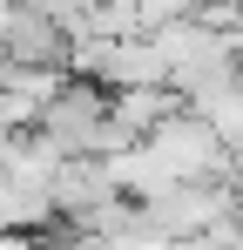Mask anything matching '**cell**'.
Listing matches in <instances>:
<instances>
[{
	"instance_id": "cell-4",
	"label": "cell",
	"mask_w": 243,
	"mask_h": 250,
	"mask_svg": "<svg viewBox=\"0 0 243 250\" xmlns=\"http://www.w3.org/2000/svg\"><path fill=\"white\" fill-rule=\"evenodd\" d=\"M223 183H230V189L243 196V149H230V176H223Z\"/></svg>"
},
{
	"instance_id": "cell-3",
	"label": "cell",
	"mask_w": 243,
	"mask_h": 250,
	"mask_svg": "<svg viewBox=\"0 0 243 250\" xmlns=\"http://www.w3.org/2000/svg\"><path fill=\"white\" fill-rule=\"evenodd\" d=\"M122 189H115V169L108 156H61V169L47 176V209H54V223H68L81 230L95 209H108Z\"/></svg>"
},
{
	"instance_id": "cell-5",
	"label": "cell",
	"mask_w": 243,
	"mask_h": 250,
	"mask_svg": "<svg viewBox=\"0 0 243 250\" xmlns=\"http://www.w3.org/2000/svg\"><path fill=\"white\" fill-rule=\"evenodd\" d=\"M230 7H237V14H243V0H230Z\"/></svg>"
},
{
	"instance_id": "cell-2",
	"label": "cell",
	"mask_w": 243,
	"mask_h": 250,
	"mask_svg": "<svg viewBox=\"0 0 243 250\" xmlns=\"http://www.w3.org/2000/svg\"><path fill=\"white\" fill-rule=\"evenodd\" d=\"M142 149L169 169V183H223V176H230V142H223L216 122L196 115V108H176Z\"/></svg>"
},
{
	"instance_id": "cell-1",
	"label": "cell",
	"mask_w": 243,
	"mask_h": 250,
	"mask_svg": "<svg viewBox=\"0 0 243 250\" xmlns=\"http://www.w3.org/2000/svg\"><path fill=\"white\" fill-rule=\"evenodd\" d=\"M34 128L61 149V156H115V149H108V88L101 82L61 75L54 95L34 108Z\"/></svg>"
}]
</instances>
